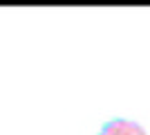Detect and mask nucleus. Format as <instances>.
I'll list each match as a JSON object with an SVG mask.
<instances>
[{"instance_id": "nucleus-1", "label": "nucleus", "mask_w": 150, "mask_h": 135, "mask_svg": "<svg viewBox=\"0 0 150 135\" xmlns=\"http://www.w3.org/2000/svg\"><path fill=\"white\" fill-rule=\"evenodd\" d=\"M99 135H148L146 129L134 119H125V117H114L110 122L103 124Z\"/></svg>"}]
</instances>
